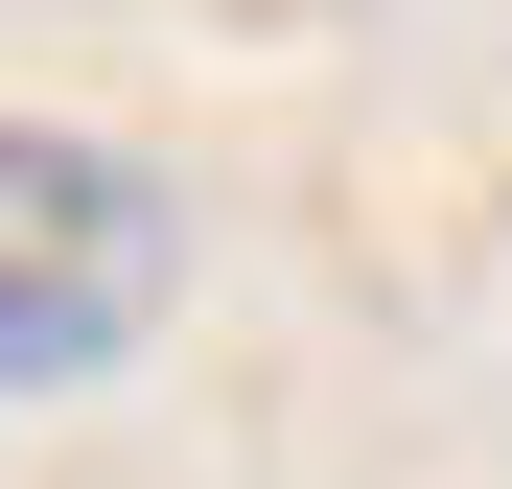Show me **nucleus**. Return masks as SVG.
Returning a JSON list of instances; mask_svg holds the SVG:
<instances>
[{
    "label": "nucleus",
    "mask_w": 512,
    "mask_h": 489,
    "mask_svg": "<svg viewBox=\"0 0 512 489\" xmlns=\"http://www.w3.org/2000/svg\"><path fill=\"white\" fill-rule=\"evenodd\" d=\"M163 280H187V233L140 163L70 117H0V396H94L163 326Z\"/></svg>",
    "instance_id": "obj_1"
}]
</instances>
